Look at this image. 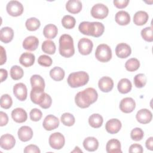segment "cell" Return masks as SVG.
Masks as SVG:
<instances>
[{
	"label": "cell",
	"instance_id": "obj_1",
	"mask_svg": "<svg viewBox=\"0 0 153 153\" xmlns=\"http://www.w3.org/2000/svg\"><path fill=\"white\" fill-rule=\"evenodd\" d=\"M98 98L96 90L91 87H88L83 91L78 92L75 97L76 105L81 108H87L94 103Z\"/></svg>",
	"mask_w": 153,
	"mask_h": 153
},
{
	"label": "cell",
	"instance_id": "obj_2",
	"mask_svg": "<svg viewBox=\"0 0 153 153\" xmlns=\"http://www.w3.org/2000/svg\"><path fill=\"white\" fill-rule=\"evenodd\" d=\"M59 53L64 57H71L75 53L74 41L68 34H63L59 38Z\"/></svg>",
	"mask_w": 153,
	"mask_h": 153
},
{
	"label": "cell",
	"instance_id": "obj_3",
	"mask_svg": "<svg viewBox=\"0 0 153 153\" xmlns=\"http://www.w3.org/2000/svg\"><path fill=\"white\" fill-rule=\"evenodd\" d=\"M89 81V75L85 71H78L70 74L67 82L72 88H77L85 85Z\"/></svg>",
	"mask_w": 153,
	"mask_h": 153
},
{
	"label": "cell",
	"instance_id": "obj_4",
	"mask_svg": "<svg viewBox=\"0 0 153 153\" xmlns=\"http://www.w3.org/2000/svg\"><path fill=\"white\" fill-rule=\"evenodd\" d=\"M96 58L100 62H108L112 58V51L109 45L105 44H99L95 51Z\"/></svg>",
	"mask_w": 153,
	"mask_h": 153
},
{
	"label": "cell",
	"instance_id": "obj_5",
	"mask_svg": "<svg viewBox=\"0 0 153 153\" xmlns=\"http://www.w3.org/2000/svg\"><path fill=\"white\" fill-rule=\"evenodd\" d=\"M50 146L54 149H60L65 145V139L64 136L59 133L56 132L52 133L48 139Z\"/></svg>",
	"mask_w": 153,
	"mask_h": 153
},
{
	"label": "cell",
	"instance_id": "obj_6",
	"mask_svg": "<svg viewBox=\"0 0 153 153\" xmlns=\"http://www.w3.org/2000/svg\"><path fill=\"white\" fill-rule=\"evenodd\" d=\"M109 13L108 8L103 4H96L91 9V15L95 19H103Z\"/></svg>",
	"mask_w": 153,
	"mask_h": 153
},
{
	"label": "cell",
	"instance_id": "obj_7",
	"mask_svg": "<svg viewBox=\"0 0 153 153\" xmlns=\"http://www.w3.org/2000/svg\"><path fill=\"white\" fill-rule=\"evenodd\" d=\"M6 10L10 16L13 17H17L23 13V6L17 1H11L7 4Z\"/></svg>",
	"mask_w": 153,
	"mask_h": 153
},
{
	"label": "cell",
	"instance_id": "obj_8",
	"mask_svg": "<svg viewBox=\"0 0 153 153\" xmlns=\"http://www.w3.org/2000/svg\"><path fill=\"white\" fill-rule=\"evenodd\" d=\"M93 44L92 41L86 38H82L79 39L78 43V51L82 55H88L93 50Z\"/></svg>",
	"mask_w": 153,
	"mask_h": 153
},
{
	"label": "cell",
	"instance_id": "obj_9",
	"mask_svg": "<svg viewBox=\"0 0 153 153\" xmlns=\"http://www.w3.org/2000/svg\"><path fill=\"white\" fill-rule=\"evenodd\" d=\"M42 126L46 130L51 131L59 127V120L53 115H48L45 117L42 123Z\"/></svg>",
	"mask_w": 153,
	"mask_h": 153
},
{
	"label": "cell",
	"instance_id": "obj_10",
	"mask_svg": "<svg viewBox=\"0 0 153 153\" xmlns=\"http://www.w3.org/2000/svg\"><path fill=\"white\" fill-rule=\"evenodd\" d=\"M44 89L38 87H34L32 88L30 96V99L33 103L40 105L42 102L45 96V93H44Z\"/></svg>",
	"mask_w": 153,
	"mask_h": 153
},
{
	"label": "cell",
	"instance_id": "obj_11",
	"mask_svg": "<svg viewBox=\"0 0 153 153\" xmlns=\"http://www.w3.org/2000/svg\"><path fill=\"white\" fill-rule=\"evenodd\" d=\"M136 107V103L131 97H125L120 103V109L124 113H131Z\"/></svg>",
	"mask_w": 153,
	"mask_h": 153
},
{
	"label": "cell",
	"instance_id": "obj_12",
	"mask_svg": "<svg viewBox=\"0 0 153 153\" xmlns=\"http://www.w3.org/2000/svg\"><path fill=\"white\" fill-rule=\"evenodd\" d=\"M13 93L18 100L20 101L25 100L27 96L26 86L22 82L15 84L13 87Z\"/></svg>",
	"mask_w": 153,
	"mask_h": 153
},
{
	"label": "cell",
	"instance_id": "obj_13",
	"mask_svg": "<svg viewBox=\"0 0 153 153\" xmlns=\"http://www.w3.org/2000/svg\"><path fill=\"white\" fill-rule=\"evenodd\" d=\"M16 143L14 137L10 134H5L1 136L0 139V145L1 148L5 150L12 149Z\"/></svg>",
	"mask_w": 153,
	"mask_h": 153
},
{
	"label": "cell",
	"instance_id": "obj_14",
	"mask_svg": "<svg viewBox=\"0 0 153 153\" xmlns=\"http://www.w3.org/2000/svg\"><path fill=\"white\" fill-rule=\"evenodd\" d=\"M136 118L137 121L141 124H148L150 123L152 118V112L147 109H141L137 111Z\"/></svg>",
	"mask_w": 153,
	"mask_h": 153
},
{
	"label": "cell",
	"instance_id": "obj_15",
	"mask_svg": "<svg viewBox=\"0 0 153 153\" xmlns=\"http://www.w3.org/2000/svg\"><path fill=\"white\" fill-rule=\"evenodd\" d=\"M131 53V49L129 45L126 43H120L115 48V54L117 57L121 59H125L128 57Z\"/></svg>",
	"mask_w": 153,
	"mask_h": 153
},
{
	"label": "cell",
	"instance_id": "obj_16",
	"mask_svg": "<svg viewBox=\"0 0 153 153\" xmlns=\"http://www.w3.org/2000/svg\"><path fill=\"white\" fill-rule=\"evenodd\" d=\"M122 126L121 121L116 118H112L108 120L105 125V129L110 134L117 133Z\"/></svg>",
	"mask_w": 153,
	"mask_h": 153
},
{
	"label": "cell",
	"instance_id": "obj_17",
	"mask_svg": "<svg viewBox=\"0 0 153 153\" xmlns=\"http://www.w3.org/2000/svg\"><path fill=\"white\" fill-rule=\"evenodd\" d=\"M98 86L100 91L108 93L112 90L114 87V81L110 77L103 76L99 79Z\"/></svg>",
	"mask_w": 153,
	"mask_h": 153
},
{
	"label": "cell",
	"instance_id": "obj_18",
	"mask_svg": "<svg viewBox=\"0 0 153 153\" xmlns=\"http://www.w3.org/2000/svg\"><path fill=\"white\" fill-rule=\"evenodd\" d=\"M39 45V40L35 36H29L23 41V47L28 51H35Z\"/></svg>",
	"mask_w": 153,
	"mask_h": 153
},
{
	"label": "cell",
	"instance_id": "obj_19",
	"mask_svg": "<svg viewBox=\"0 0 153 153\" xmlns=\"http://www.w3.org/2000/svg\"><path fill=\"white\" fill-rule=\"evenodd\" d=\"M11 117L15 122L22 123L26 121L27 115L26 112L23 108H17L12 111Z\"/></svg>",
	"mask_w": 153,
	"mask_h": 153
},
{
	"label": "cell",
	"instance_id": "obj_20",
	"mask_svg": "<svg viewBox=\"0 0 153 153\" xmlns=\"http://www.w3.org/2000/svg\"><path fill=\"white\" fill-rule=\"evenodd\" d=\"M17 134L21 141L27 142L32 139L33 136V131L29 126H22L19 129Z\"/></svg>",
	"mask_w": 153,
	"mask_h": 153
},
{
	"label": "cell",
	"instance_id": "obj_21",
	"mask_svg": "<svg viewBox=\"0 0 153 153\" xmlns=\"http://www.w3.org/2000/svg\"><path fill=\"white\" fill-rule=\"evenodd\" d=\"M105 27L102 23L98 22H91L90 36L98 38L103 33Z\"/></svg>",
	"mask_w": 153,
	"mask_h": 153
},
{
	"label": "cell",
	"instance_id": "obj_22",
	"mask_svg": "<svg viewBox=\"0 0 153 153\" xmlns=\"http://www.w3.org/2000/svg\"><path fill=\"white\" fill-rule=\"evenodd\" d=\"M82 3L79 0H69L66 4V9L72 14L79 13L82 10Z\"/></svg>",
	"mask_w": 153,
	"mask_h": 153
},
{
	"label": "cell",
	"instance_id": "obj_23",
	"mask_svg": "<svg viewBox=\"0 0 153 153\" xmlns=\"http://www.w3.org/2000/svg\"><path fill=\"white\" fill-rule=\"evenodd\" d=\"M14 36V31L10 27H4L0 30V40L7 44L12 41Z\"/></svg>",
	"mask_w": 153,
	"mask_h": 153
},
{
	"label": "cell",
	"instance_id": "obj_24",
	"mask_svg": "<svg viewBox=\"0 0 153 153\" xmlns=\"http://www.w3.org/2000/svg\"><path fill=\"white\" fill-rule=\"evenodd\" d=\"M115 20L120 25H127L130 22V16L127 11L123 10L119 11L115 14Z\"/></svg>",
	"mask_w": 153,
	"mask_h": 153
},
{
	"label": "cell",
	"instance_id": "obj_25",
	"mask_svg": "<svg viewBox=\"0 0 153 153\" xmlns=\"http://www.w3.org/2000/svg\"><path fill=\"white\" fill-rule=\"evenodd\" d=\"M106 150L108 153L122 152L120 142L116 139H110L106 143Z\"/></svg>",
	"mask_w": 153,
	"mask_h": 153
},
{
	"label": "cell",
	"instance_id": "obj_26",
	"mask_svg": "<svg viewBox=\"0 0 153 153\" xmlns=\"http://www.w3.org/2000/svg\"><path fill=\"white\" fill-rule=\"evenodd\" d=\"M83 146L88 151H95L99 147V142L94 137H87L83 141Z\"/></svg>",
	"mask_w": 153,
	"mask_h": 153
},
{
	"label": "cell",
	"instance_id": "obj_27",
	"mask_svg": "<svg viewBox=\"0 0 153 153\" xmlns=\"http://www.w3.org/2000/svg\"><path fill=\"white\" fill-rule=\"evenodd\" d=\"M35 57L33 54L25 52L20 56L19 62L22 65L25 67H30L32 66L35 62Z\"/></svg>",
	"mask_w": 153,
	"mask_h": 153
},
{
	"label": "cell",
	"instance_id": "obj_28",
	"mask_svg": "<svg viewBox=\"0 0 153 153\" xmlns=\"http://www.w3.org/2000/svg\"><path fill=\"white\" fill-rule=\"evenodd\" d=\"M148 14L144 11H137L133 16V22L137 26H142L148 20Z\"/></svg>",
	"mask_w": 153,
	"mask_h": 153
},
{
	"label": "cell",
	"instance_id": "obj_29",
	"mask_svg": "<svg viewBox=\"0 0 153 153\" xmlns=\"http://www.w3.org/2000/svg\"><path fill=\"white\" fill-rule=\"evenodd\" d=\"M117 88L120 93L122 94H126L131 91L132 84L128 79L122 78L118 82Z\"/></svg>",
	"mask_w": 153,
	"mask_h": 153
},
{
	"label": "cell",
	"instance_id": "obj_30",
	"mask_svg": "<svg viewBox=\"0 0 153 153\" xmlns=\"http://www.w3.org/2000/svg\"><path fill=\"white\" fill-rule=\"evenodd\" d=\"M58 32L57 27L53 24H48L44 27L43 34L46 38L53 39L54 38Z\"/></svg>",
	"mask_w": 153,
	"mask_h": 153
},
{
	"label": "cell",
	"instance_id": "obj_31",
	"mask_svg": "<svg viewBox=\"0 0 153 153\" xmlns=\"http://www.w3.org/2000/svg\"><path fill=\"white\" fill-rule=\"evenodd\" d=\"M64 70L59 66H56L51 69L50 71V77L56 81H60L65 77Z\"/></svg>",
	"mask_w": 153,
	"mask_h": 153
},
{
	"label": "cell",
	"instance_id": "obj_32",
	"mask_svg": "<svg viewBox=\"0 0 153 153\" xmlns=\"http://www.w3.org/2000/svg\"><path fill=\"white\" fill-rule=\"evenodd\" d=\"M103 122V117L99 114H93L88 118V123L93 128H99Z\"/></svg>",
	"mask_w": 153,
	"mask_h": 153
},
{
	"label": "cell",
	"instance_id": "obj_33",
	"mask_svg": "<svg viewBox=\"0 0 153 153\" xmlns=\"http://www.w3.org/2000/svg\"><path fill=\"white\" fill-rule=\"evenodd\" d=\"M41 48L43 52L48 54H54L56 49L54 42L51 40L44 41L42 44Z\"/></svg>",
	"mask_w": 153,
	"mask_h": 153
},
{
	"label": "cell",
	"instance_id": "obj_34",
	"mask_svg": "<svg viewBox=\"0 0 153 153\" xmlns=\"http://www.w3.org/2000/svg\"><path fill=\"white\" fill-rule=\"evenodd\" d=\"M32 88L38 87L42 89L45 88V82L43 78L39 75H33L30 79Z\"/></svg>",
	"mask_w": 153,
	"mask_h": 153
},
{
	"label": "cell",
	"instance_id": "obj_35",
	"mask_svg": "<svg viewBox=\"0 0 153 153\" xmlns=\"http://www.w3.org/2000/svg\"><path fill=\"white\" fill-rule=\"evenodd\" d=\"M40 21L35 17H31L27 19L25 23L26 29L30 31L36 30L40 27Z\"/></svg>",
	"mask_w": 153,
	"mask_h": 153
},
{
	"label": "cell",
	"instance_id": "obj_36",
	"mask_svg": "<svg viewBox=\"0 0 153 153\" xmlns=\"http://www.w3.org/2000/svg\"><path fill=\"white\" fill-rule=\"evenodd\" d=\"M140 67V62L136 58H131L128 59L125 63V68L129 72H134L137 71Z\"/></svg>",
	"mask_w": 153,
	"mask_h": 153
},
{
	"label": "cell",
	"instance_id": "obj_37",
	"mask_svg": "<svg viewBox=\"0 0 153 153\" xmlns=\"http://www.w3.org/2000/svg\"><path fill=\"white\" fill-rule=\"evenodd\" d=\"M61 22H62V26L65 28L68 29L74 28L75 27V23H76L75 19L70 15L64 16Z\"/></svg>",
	"mask_w": 153,
	"mask_h": 153
},
{
	"label": "cell",
	"instance_id": "obj_38",
	"mask_svg": "<svg viewBox=\"0 0 153 153\" xmlns=\"http://www.w3.org/2000/svg\"><path fill=\"white\" fill-rule=\"evenodd\" d=\"M24 75V72L23 69L17 66H13L10 69V76L14 80H19L21 79Z\"/></svg>",
	"mask_w": 153,
	"mask_h": 153
},
{
	"label": "cell",
	"instance_id": "obj_39",
	"mask_svg": "<svg viewBox=\"0 0 153 153\" xmlns=\"http://www.w3.org/2000/svg\"><path fill=\"white\" fill-rule=\"evenodd\" d=\"M60 120L63 124L69 127L73 126L75 121L74 116L72 114L68 112L63 114L61 116Z\"/></svg>",
	"mask_w": 153,
	"mask_h": 153
},
{
	"label": "cell",
	"instance_id": "obj_40",
	"mask_svg": "<svg viewBox=\"0 0 153 153\" xmlns=\"http://www.w3.org/2000/svg\"><path fill=\"white\" fill-rule=\"evenodd\" d=\"M133 81L134 84L137 88H142L146 83V77L143 74H139L135 75Z\"/></svg>",
	"mask_w": 153,
	"mask_h": 153
},
{
	"label": "cell",
	"instance_id": "obj_41",
	"mask_svg": "<svg viewBox=\"0 0 153 153\" xmlns=\"http://www.w3.org/2000/svg\"><path fill=\"white\" fill-rule=\"evenodd\" d=\"M141 36L142 38L147 42L153 41L152 27H146L141 30Z\"/></svg>",
	"mask_w": 153,
	"mask_h": 153
},
{
	"label": "cell",
	"instance_id": "obj_42",
	"mask_svg": "<svg viewBox=\"0 0 153 153\" xmlns=\"http://www.w3.org/2000/svg\"><path fill=\"white\" fill-rule=\"evenodd\" d=\"M13 104V100L11 96L7 94H3L1 97V108L7 109L11 108Z\"/></svg>",
	"mask_w": 153,
	"mask_h": 153
},
{
	"label": "cell",
	"instance_id": "obj_43",
	"mask_svg": "<svg viewBox=\"0 0 153 153\" xmlns=\"http://www.w3.org/2000/svg\"><path fill=\"white\" fill-rule=\"evenodd\" d=\"M144 133L142 129L139 127L133 128L130 133V137L132 140L135 141H139L143 137Z\"/></svg>",
	"mask_w": 153,
	"mask_h": 153
},
{
	"label": "cell",
	"instance_id": "obj_44",
	"mask_svg": "<svg viewBox=\"0 0 153 153\" xmlns=\"http://www.w3.org/2000/svg\"><path fill=\"white\" fill-rule=\"evenodd\" d=\"M38 63L41 66H45V67H48L52 65L53 61H52L51 58L50 56L44 54V55L40 56L38 57Z\"/></svg>",
	"mask_w": 153,
	"mask_h": 153
},
{
	"label": "cell",
	"instance_id": "obj_45",
	"mask_svg": "<svg viewBox=\"0 0 153 153\" xmlns=\"http://www.w3.org/2000/svg\"><path fill=\"white\" fill-rule=\"evenodd\" d=\"M90 26H91V22H82L79 24L78 26V29L81 33L85 35L90 36Z\"/></svg>",
	"mask_w": 153,
	"mask_h": 153
},
{
	"label": "cell",
	"instance_id": "obj_46",
	"mask_svg": "<svg viewBox=\"0 0 153 153\" xmlns=\"http://www.w3.org/2000/svg\"><path fill=\"white\" fill-rule=\"evenodd\" d=\"M30 118L33 121H38L40 120L42 116V113L41 110L37 108L32 109L29 113Z\"/></svg>",
	"mask_w": 153,
	"mask_h": 153
},
{
	"label": "cell",
	"instance_id": "obj_47",
	"mask_svg": "<svg viewBox=\"0 0 153 153\" xmlns=\"http://www.w3.org/2000/svg\"><path fill=\"white\" fill-rule=\"evenodd\" d=\"M51 103H52L51 97L49 94L45 93V98L39 106L43 109H48L51 106Z\"/></svg>",
	"mask_w": 153,
	"mask_h": 153
},
{
	"label": "cell",
	"instance_id": "obj_48",
	"mask_svg": "<svg viewBox=\"0 0 153 153\" xmlns=\"http://www.w3.org/2000/svg\"><path fill=\"white\" fill-rule=\"evenodd\" d=\"M24 152L25 153H29V152L40 153L41 151L36 145L30 144L25 147V148L24 149Z\"/></svg>",
	"mask_w": 153,
	"mask_h": 153
},
{
	"label": "cell",
	"instance_id": "obj_49",
	"mask_svg": "<svg viewBox=\"0 0 153 153\" xmlns=\"http://www.w3.org/2000/svg\"><path fill=\"white\" fill-rule=\"evenodd\" d=\"M143 148L142 145L137 144V143H134L131 145L128 149V152L130 153L133 152H136V153H142L143 152Z\"/></svg>",
	"mask_w": 153,
	"mask_h": 153
},
{
	"label": "cell",
	"instance_id": "obj_50",
	"mask_svg": "<svg viewBox=\"0 0 153 153\" xmlns=\"http://www.w3.org/2000/svg\"><path fill=\"white\" fill-rule=\"evenodd\" d=\"M113 3L117 8L122 9V8H126L128 5V4L129 3V1L128 0H120V1L114 0L113 1Z\"/></svg>",
	"mask_w": 153,
	"mask_h": 153
},
{
	"label": "cell",
	"instance_id": "obj_51",
	"mask_svg": "<svg viewBox=\"0 0 153 153\" xmlns=\"http://www.w3.org/2000/svg\"><path fill=\"white\" fill-rule=\"evenodd\" d=\"M0 117H1V122H0V126L1 127L4 126L7 124L8 122V117L6 113L1 111L0 112Z\"/></svg>",
	"mask_w": 153,
	"mask_h": 153
},
{
	"label": "cell",
	"instance_id": "obj_52",
	"mask_svg": "<svg viewBox=\"0 0 153 153\" xmlns=\"http://www.w3.org/2000/svg\"><path fill=\"white\" fill-rule=\"evenodd\" d=\"M7 60V56H6V52L4 48L2 46H1V62L0 65H4Z\"/></svg>",
	"mask_w": 153,
	"mask_h": 153
},
{
	"label": "cell",
	"instance_id": "obj_53",
	"mask_svg": "<svg viewBox=\"0 0 153 153\" xmlns=\"http://www.w3.org/2000/svg\"><path fill=\"white\" fill-rule=\"evenodd\" d=\"M145 146L148 149H149L150 151L153 150V137H149L146 140Z\"/></svg>",
	"mask_w": 153,
	"mask_h": 153
},
{
	"label": "cell",
	"instance_id": "obj_54",
	"mask_svg": "<svg viewBox=\"0 0 153 153\" xmlns=\"http://www.w3.org/2000/svg\"><path fill=\"white\" fill-rule=\"evenodd\" d=\"M0 73H1V82H2L7 78L8 72L6 69L1 68L0 69Z\"/></svg>",
	"mask_w": 153,
	"mask_h": 153
},
{
	"label": "cell",
	"instance_id": "obj_55",
	"mask_svg": "<svg viewBox=\"0 0 153 153\" xmlns=\"http://www.w3.org/2000/svg\"><path fill=\"white\" fill-rule=\"evenodd\" d=\"M72 152H82V150L80 149V148L78 146H75V149L72 151Z\"/></svg>",
	"mask_w": 153,
	"mask_h": 153
}]
</instances>
